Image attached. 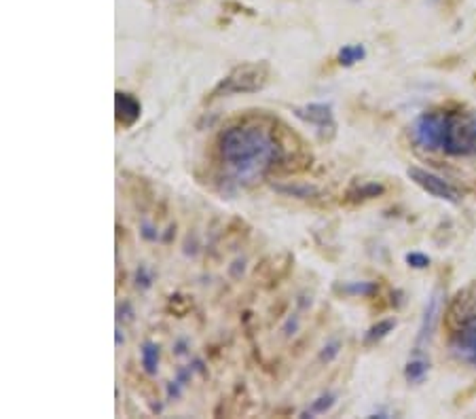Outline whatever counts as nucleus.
<instances>
[{
	"label": "nucleus",
	"mask_w": 476,
	"mask_h": 419,
	"mask_svg": "<svg viewBox=\"0 0 476 419\" xmlns=\"http://www.w3.org/2000/svg\"><path fill=\"white\" fill-rule=\"evenodd\" d=\"M394 328H396V320H392V318L379 320L377 324H373V326L366 330V334H364V343H366V345H377V343L383 341Z\"/></svg>",
	"instance_id": "11"
},
{
	"label": "nucleus",
	"mask_w": 476,
	"mask_h": 419,
	"mask_svg": "<svg viewBox=\"0 0 476 419\" xmlns=\"http://www.w3.org/2000/svg\"><path fill=\"white\" fill-rule=\"evenodd\" d=\"M142 366L148 375H155L157 373V366H159V345L157 343H144L142 348Z\"/></svg>",
	"instance_id": "14"
},
{
	"label": "nucleus",
	"mask_w": 476,
	"mask_h": 419,
	"mask_svg": "<svg viewBox=\"0 0 476 419\" xmlns=\"http://www.w3.org/2000/svg\"><path fill=\"white\" fill-rule=\"evenodd\" d=\"M345 290L352 292V295H362V297H371L377 292V284L373 282H356V284H350V286H345Z\"/></svg>",
	"instance_id": "16"
},
{
	"label": "nucleus",
	"mask_w": 476,
	"mask_h": 419,
	"mask_svg": "<svg viewBox=\"0 0 476 419\" xmlns=\"http://www.w3.org/2000/svg\"><path fill=\"white\" fill-rule=\"evenodd\" d=\"M407 265L413 267V269H425V267H430V257L423 255V253H409L407 255Z\"/></svg>",
	"instance_id": "17"
},
{
	"label": "nucleus",
	"mask_w": 476,
	"mask_h": 419,
	"mask_svg": "<svg viewBox=\"0 0 476 419\" xmlns=\"http://www.w3.org/2000/svg\"><path fill=\"white\" fill-rule=\"evenodd\" d=\"M407 174L419 189H423L432 197L443 199L447 203H459L461 201L459 191L434 172H427V170H423V167H409Z\"/></svg>",
	"instance_id": "7"
},
{
	"label": "nucleus",
	"mask_w": 476,
	"mask_h": 419,
	"mask_svg": "<svg viewBox=\"0 0 476 419\" xmlns=\"http://www.w3.org/2000/svg\"><path fill=\"white\" fill-rule=\"evenodd\" d=\"M292 114L296 119H300L303 123H307V125H312V128H316V132L326 140H330L334 136V132H337V121H334V112H332L330 104L312 102V104H305V106H294Z\"/></svg>",
	"instance_id": "6"
},
{
	"label": "nucleus",
	"mask_w": 476,
	"mask_h": 419,
	"mask_svg": "<svg viewBox=\"0 0 476 419\" xmlns=\"http://www.w3.org/2000/svg\"><path fill=\"white\" fill-rule=\"evenodd\" d=\"M114 114L121 128H134L142 114V104L136 96L117 92L114 94Z\"/></svg>",
	"instance_id": "9"
},
{
	"label": "nucleus",
	"mask_w": 476,
	"mask_h": 419,
	"mask_svg": "<svg viewBox=\"0 0 476 419\" xmlns=\"http://www.w3.org/2000/svg\"><path fill=\"white\" fill-rule=\"evenodd\" d=\"M339 348H341V345H339L337 341H334V343H330V345L326 348L328 352H324V356H322V358H324L326 362H330V360H332V358H334V356L339 354Z\"/></svg>",
	"instance_id": "18"
},
{
	"label": "nucleus",
	"mask_w": 476,
	"mask_h": 419,
	"mask_svg": "<svg viewBox=\"0 0 476 419\" xmlns=\"http://www.w3.org/2000/svg\"><path fill=\"white\" fill-rule=\"evenodd\" d=\"M451 352L476 366V282L455 297L451 307Z\"/></svg>",
	"instance_id": "2"
},
{
	"label": "nucleus",
	"mask_w": 476,
	"mask_h": 419,
	"mask_svg": "<svg viewBox=\"0 0 476 419\" xmlns=\"http://www.w3.org/2000/svg\"><path fill=\"white\" fill-rule=\"evenodd\" d=\"M219 146L227 170L244 185L261 180L282 157L273 134L258 125H235L225 130Z\"/></svg>",
	"instance_id": "1"
},
{
	"label": "nucleus",
	"mask_w": 476,
	"mask_h": 419,
	"mask_svg": "<svg viewBox=\"0 0 476 419\" xmlns=\"http://www.w3.org/2000/svg\"><path fill=\"white\" fill-rule=\"evenodd\" d=\"M383 185H377V182H364V185H360V187H354L350 193H348V197L352 199V201H364V199H373V197H379V195H383Z\"/></svg>",
	"instance_id": "13"
},
{
	"label": "nucleus",
	"mask_w": 476,
	"mask_h": 419,
	"mask_svg": "<svg viewBox=\"0 0 476 419\" xmlns=\"http://www.w3.org/2000/svg\"><path fill=\"white\" fill-rule=\"evenodd\" d=\"M449 119L451 112H443V110L421 112L411 125V136L415 144L425 151H443L447 140V130H449Z\"/></svg>",
	"instance_id": "4"
},
{
	"label": "nucleus",
	"mask_w": 476,
	"mask_h": 419,
	"mask_svg": "<svg viewBox=\"0 0 476 419\" xmlns=\"http://www.w3.org/2000/svg\"><path fill=\"white\" fill-rule=\"evenodd\" d=\"M443 151L453 157L476 155V114L451 112Z\"/></svg>",
	"instance_id": "5"
},
{
	"label": "nucleus",
	"mask_w": 476,
	"mask_h": 419,
	"mask_svg": "<svg viewBox=\"0 0 476 419\" xmlns=\"http://www.w3.org/2000/svg\"><path fill=\"white\" fill-rule=\"evenodd\" d=\"M269 64L267 62H246L235 66L212 92V98L237 96V94H256L261 92L269 80Z\"/></svg>",
	"instance_id": "3"
},
{
	"label": "nucleus",
	"mask_w": 476,
	"mask_h": 419,
	"mask_svg": "<svg viewBox=\"0 0 476 419\" xmlns=\"http://www.w3.org/2000/svg\"><path fill=\"white\" fill-rule=\"evenodd\" d=\"M364 58H366V49H364V45L354 43V45H345V47L339 51L337 62H339L341 66H345V68H350V66L358 64V62H362Z\"/></svg>",
	"instance_id": "12"
},
{
	"label": "nucleus",
	"mask_w": 476,
	"mask_h": 419,
	"mask_svg": "<svg viewBox=\"0 0 476 419\" xmlns=\"http://www.w3.org/2000/svg\"><path fill=\"white\" fill-rule=\"evenodd\" d=\"M334 407V396L332 394H322L320 398H316L309 407V413L312 415H322L326 411H330Z\"/></svg>",
	"instance_id": "15"
},
{
	"label": "nucleus",
	"mask_w": 476,
	"mask_h": 419,
	"mask_svg": "<svg viewBox=\"0 0 476 419\" xmlns=\"http://www.w3.org/2000/svg\"><path fill=\"white\" fill-rule=\"evenodd\" d=\"M441 305H443V299H441V292L436 290L425 303V311L421 316V324H419V332H417V339L413 345V354H425V350L430 348L432 337H434V332H436L439 318H441Z\"/></svg>",
	"instance_id": "8"
},
{
	"label": "nucleus",
	"mask_w": 476,
	"mask_h": 419,
	"mask_svg": "<svg viewBox=\"0 0 476 419\" xmlns=\"http://www.w3.org/2000/svg\"><path fill=\"white\" fill-rule=\"evenodd\" d=\"M430 373V360L425 354H413V358L405 366V379L409 384H421Z\"/></svg>",
	"instance_id": "10"
}]
</instances>
